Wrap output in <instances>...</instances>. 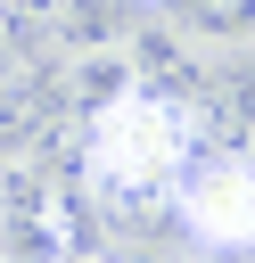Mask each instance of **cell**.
I'll return each instance as SVG.
<instances>
[{"label": "cell", "instance_id": "3957f363", "mask_svg": "<svg viewBox=\"0 0 255 263\" xmlns=\"http://www.w3.org/2000/svg\"><path fill=\"white\" fill-rule=\"evenodd\" d=\"M165 16L189 41H214V49H247L255 41V0H165Z\"/></svg>", "mask_w": 255, "mask_h": 263}, {"label": "cell", "instance_id": "7a4b0ae2", "mask_svg": "<svg viewBox=\"0 0 255 263\" xmlns=\"http://www.w3.org/2000/svg\"><path fill=\"white\" fill-rule=\"evenodd\" d=\"M181 230L214 255L255 247V156H189L181 173Z\"/></svg>", "mask_w": 255, "mask_h": 263}, {"label": "cell", "instance_id": "277c9868", "mask_svg": "<svg viewBox=\"0 0 255 263\" xmlns=\"http://www.w3.org/2000/svg\"><path fill=\"white\" fill-rule=\"evenodd\" d=\"M0 214H8V164H0Z\"/></svg>", "mask_w": 255, "mask_h": 263}, {"label": "cell", "instance_id": "52a82bcc", "mask_svg": "<svg viewBox=\"0 0 255 263\" xmlns=\"http://www.w3.org/2000/svg\"><path fill=\"white\" fill-rule=\"evenodd\" d=\"M0 8H8V0H0Z\"/></svg>", "mask_w": 255, "mask_h": 263}, {"label": "cell", "instance_id": "6da1fadb", "mask_svg": "<svg viewBox=\"0 0 255 263\" xmlns=\"http://www.w3.org/2000/svg\"><path fill=\"white\" fill-rule=\"evenodd\" d=\"M189 132L197 115L181 99H156V90H123L107 115L82 123V189L99 197V214L115 230H156L173 205H181V173H189Z\"/></svg>", "mask_w": 255, "mask_h": 263}, {"label": "cell", "instance_id": "5b68a950", "mask_svg": "<svg viewBox=\"0 0 255 263\" xmlns=\"http://www.w3.org/2000/svg\"><path fill=\"white\" fill-rule=\"evenodd\" d=\"M49 263H90V255H74V247H66V255H49Z\"/></svg>", "mask_w": 255, "mask_h": 263}, {"label": "cell", "instance_id": "8992f818", "mask_svg": "<svg viewBox=\"0 0 255 263\" xmlns=\"http://www.w3.org/2000/svg\"><path fill=\"white\" fill-rule=\"evenodd\" d=\"M0 263H8V255H0Z\"/></svg>", "mask_w": 255, "mask_h": 263}]
</instances>
